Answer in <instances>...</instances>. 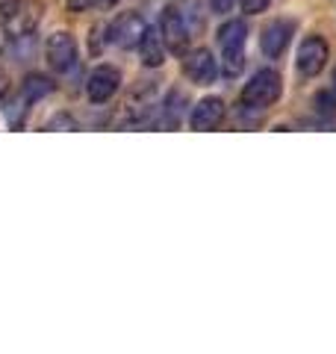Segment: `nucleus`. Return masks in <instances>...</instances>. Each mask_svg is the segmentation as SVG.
<instances>
[{
  "instance_id": "f8f14e48",
  "label": "nucleus",
  "mask_w": 336,
  "mask_h": 354,
  "mask_svg": "<svg viewBox=\"0 0 336 354\" xmlns=\"http://www.w3.org/2000/svg\"><path fill=\"white\" fill-rule=\"evenodd\" d=\"M139 53H142V62L148 65V68H160L165 62V41H162V32L156 30H148L139 41Z\"/></svg>"
},
{
  "instance_id": "dca6fc26",
  "label": "nucleus",
  "mask_w": 336,
  "mask_h": 354,
  "mask_svg": "<svg viewBox=\"0 0 336 354\" xmlns=\"http://www.w3.org/2000/svg\"><path fill=\"white\" fill-rule=\"evenodd\" d=\"M233 3L236 0H209V6H212V12H230Z\"/></svg>"
},
{
  "instance_id": "9b49d317",
  "label": "nucleus",
  "mask_w": 336,
  "mask_h": 354,
  "mask_svg": "<svg viewBox=\"0 0 336 354\" xmlns=\"http://www.w3.org/2000/svg\"><path fill=\"white\" fill-rule=\"evenodd\" d=\"M224 121V101L221 97H204L192 113V130H216Z\"/></svg>"
},
{
  "instance_id": "6e6552de",
  "label": "nucleus",
  "mask_w": 336,
  "mask_h": 354,
  "mask_svg": "<svg viewBox=\"0 0 336 354\" xmlns=\"http://www.w3.org/2000/svg\"><path fill=\"white\" fill-rule=\"evenodd\" d=\"M118 83H121V74L115 68H109V65H100V68H95L92 77H88L86 92L95 104H104L118 92Z\"/></svg>"
},
{
  "instance_id": "7ed1b4c3",
  "label": "nucleus",
  "mask_w": 336,
  "mask_h": 354,
  "mask_svg": "<svg viewBox=\"0 0 336 354\" xmlns=\"http://www.w3.org/2000/svg\"><path fill=\"white\" fill-rule=\"evenodd\" d=\"M280 97V77L272 68H263L251 77V83L242 88V104L263 109L268 104H274Z\"/></svg>"
},
{
  "instance_id": "aec40b11",
  "label": "nucleus",
  "mask_w": 336,
  "mask_h": 354,
  "mask_svg": "<svg viewBox=\"0 0 336 354\" xmlns=\"http://www.w3.org/2000/svg\"><path fill=\"white\" fill-rule=\"evenodd\" d=\"M333 83H336V71H333Z\"/></svg>"
},
{
  "instance_id": "0eeeda50",
  "label": "nucleus",
  "mask_w": 336,
  "mask_h": 354,
  "mask_svg": "<svg viewBox=\"0 0 336 354\" xmlns=\"http://www.w3.org/2000/svg\"><path fill=\"white\" fill-rule=\"evenodd\" d=\"M324 62H328V41L321 36H307L298 50V71L304 77H316L324 68Z\"/></svg>"
},
{
  "instance_id": "6ab92c4d",
  "label": "nucleus",
  "mask_w": 336,
  "mask_h": 354,
  "mask_svg": "<svg viewBox=\"0 0 336 354\" xmlns=\"http://www.w3.org/2000/svg\"><path fill=\"white\" fill-rule=\"evenodd\" d=\"M97 3H104V6H112V3H118V0H97Z\"/></svg>"
},
{
  "instance_id": "ddd939ff",
  "label": "nucleus",
  "mask_w": 336,
  "mask_h": 354,
  "mask_svg": "<svg viewBox=\"0 0 336 354\" xmlns=\"http://www.w3.org/2000/svg\"><path fill=\"white\" fill-rule=\"evenodd\" d=\"M50 92H53V83L48 80V77H41V74H30L24 80V86H21V95H24L30 104L39 101V97H44V95H50Z\"/></svg>"
},
{
  "instance_id": "4468645a",
  "label": "nucleus",
  "mask_w": 336,
  "mask_h": 354,
  "mask_svg": "<svg viewBox=\"0 0 336 354\" xmlns=\"http://www.w3.org/2000/svg\"><path fill=\"white\" fill-rule=\"evenodd\" d=\"M316 109L324 118H336V95L333 92H319L316 95Z\"/></svg>"
},
{
  "instance_id": "1a4fd4ad",
  "label": "nucleus",
  "mask_w": 336,
  "mask_h": 354,
  "mask_svg": "<svg viewBox=\"0 0 336 354\" xmlns=\"http://www.w3.org/2000/svg\"><path fill=\"white\" fill-rule=\"evenodd\" d=\"M292 21H274V24H268L263 30V36H260V48L265 57H280L286 48H289V41H292Z\"/></svg>"
},
{
  "instance_id": "20e7f679",
  "label": "nucleus",
  "mask_w": 336,
  "mask_h": 354,
  "mask_svg": "<svg viewBox=\"0 0 336 354\" xmlns=\"http://www.w3.org/2000/svg\"><path fill=\"white\" fill-rule=\"evenodd\" d=\"M160 32H162V41L165 48L171 53H186L189 50V27H186V18L183 12H177V9H165L162 12V21H160Z\"/></svg>"
},
{
  "instance_id": "423d86ee",
  "label": "nucleus",
  "mask_w": 336,
  "mask_h": 354,
  "mask_svg": "<svg viewBox=\"0 0 336 354\" xmlns=\"http://www.w3.org/2000/svg\"><path fill=\"white\" fill-rule=\"evenodd\" d=\"M144 32H148V27H144L142 15H136V12H124L121 18L112 21L109 39L115 41L118 48H139V41H142Z\"/></svg>"
},
{
  "instance_id": "f03ea898",
  "label": "nucleus",
  "mask_w": 336,
  "mask_h": 354,
  "mask_svg": "<svg viewBox=\"0 0 336 354\" xmlns=\"http://www.w3.org/2000/svg\"><path fill=\"white\" fill-rule=\"evenodd\" d=\"M245 36H248L245 21H227V24L218 30L221 57H224V74H227V77H239L242 68H245Z\"/></svg>"
},
{
  "instance_id": "9d476101",
  "label": "nucleus",
  "mask_w": 336,
  "mask_h": 354,
  "mask_svg": "<svg viewBox=\"0 0 336 354\" xmlns=\"http://www.w3.org/2000/svg\"><path fill=\"white\" fill-rule=\"evenodd\" d=\"M183 71H186V77L192 83H200V86H207V83H212L216 80V59H212V53L209 50H192L186 57V62H183Z\"/></svg>"
},
{
  "instance_id": "39448f33",
  "label": "nucleus",
  "mask_w": 336,
  "mask_h": 354,
  "mask_svg": "<svg viewBox=\"0 0 336 354\" xmlns=\"http://www.w3.org/2000/svg\"><path fill=\"white\" fill-rule=\"evenodd\" d=\"M44 57H48V65L53 71H71V65L77 59V41L71 32H53L48 39V48H44Z\"/></svg>"
},
{
  "instance_id": "2eb2a0df",
  "label": "nucleus",
  "mask_w": 336,
  "mask_h": 354,
  "mask_svg": "<svg viewBox=\"0 0 336 354\" xmlns=\"http://www.w3.org/2000/svg\"><path fill=\"white\" fill-rule=\"evenodd\" d=\"M268 3H272V0H242V9L245 12H251V15H256V12H265Z\"/></svg>"
},
{
  "instance_id": "f3484780",
  "label": "nucleus",
  "mask_w": 336,
  "mask_h": 354,
  "mask_svg": "<svg viewBox=\"0 0 336 354\" xmlns=\"http://www.w3.org/2000/svg\"><path fill=\"white\" fill-rule=\"evenodd\" d=\"M88 3H92V0H68V6L74 9V12H83V9H86Z\"/></svg>"
},
{
  "instance_id": "f257e3e1",
  "label": "nucleus",
  "mask_w": 336,
  "mask_h": 354,
  "mask_svg": "<svg viewBox=\"0 0 336 354\" xmlns=\"http://www.w3.org/2000/svg\"><path fill=\"white\" fill-rule=\"evenodd\" d=\"M41 21V3L36 0H12V3L0 6V30L9 39H24Z\"/></svg>"
},
{
  "instance_id": "a211bd4d",
  "label": "nucleus",
  "mask_w": 336,
  "mask_h": 354,
  "mask_svg": "<svg viewBox=\"0 0 336 354\" xmlns=\"http://www.w3.org/2000/svg\"><path fill=\"white\" fill-rule=\"evenodd\" d=\"M9 92V77H6V71L0 68V97H3Z\"/></svg>"
}]
</instances>
